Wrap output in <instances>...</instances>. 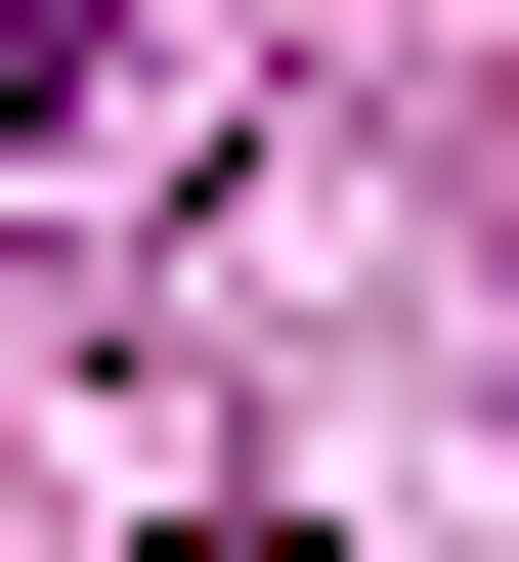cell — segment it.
Here are the masks:
<instances>
[{
    "label": "cell",
    "mask_w": 519,
    "mask_h": 562,
    "mask_svg": "<svg viewBox=\"0 0 519 562\" xmlns=\"http://www.w3.org/2000/svg\"><path fill=\"white\" fill-rule=\"evenodd\" d=\"M131 87H173L131 0H0V173H131Z\"/></svg>",
    "instance_id": "6da1fadb"
}]
</instances>
